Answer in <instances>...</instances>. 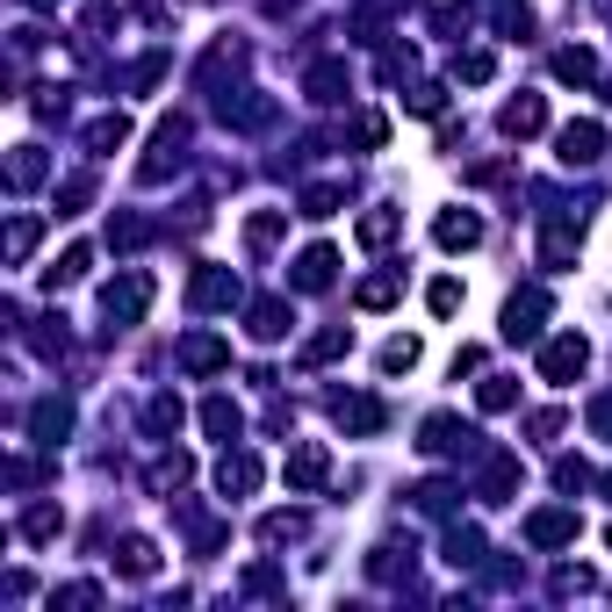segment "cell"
<instances>
[{
  "label": "cell",
  "mask_w": 612,
  "mask_h": 612,
  "mask_svg": "<svg viewBox=\"0 0 612 612\" xmlns=\"http://www.w3.org/2000/svg\"><path fill=\"white\" fill-rule=\"evenodd\" d=\"M144 303H152V274H122V281H108V289H102L108 325H138Z\"/></svg>",
  "instance_id": "cell-1"
},
{
  "label": "cell",
  "mask_w": 612,
  "mask_h": 612,
  "mask_svg": "<svg viewBox=\"0 0 612 612\" xmlns=\"http://www.w3.org/2000/svg\"><path fill=\"white\" fill-rule=\"evenodd\" d=\"M584 361H591V346H584V339L577 332H562V339H548V346H541V382H577V375H584Z\"/></svg>",
  "instance_id": "cell-2"
},
{
  "label": "cell",
  "mask_w": 612,
  "mask_h": 612,
  "mask_svg": "<svg viewBox=\"0 0 612 612\" xmlns=\"http://www.w3.org/2000/svg\"><path fill=\"white\" fill-rule=\"evenodd\" d=\"M598 152H605V130H598V122H562V138H555L562 166H598Z\"/></svg>",
  "instance_id": "cell-3"
},
{
  "label": "cell",
  "mask_w": 612,
  "mask_h": 612,
  "mask_svg": "<svg viewBox=\"0 0 612 612\" xmlns=\"http://www.w3.org/2000/svg\"><path fill=\"white\" fill-rule=\"evenodd\" d=\"M541 317H548V296L541 289H526V296L505 303V339L511 346H526V339H541Z\"/></svg>",
  "instance_id": "cell-4"
},
{
  "label": "cell",
  "mask_w": 612,
  "mask_h": 612,
  "mask_svg": "<svg viewBox=\"0 0 612 612\" xmlns=\"http://www.w3.org/2000/svg\"><path fill=\"white\" fill-rule=\"evenodd\" d=\"M180 144H188V122L180 116H166L158 122V138H152V158H144V180H166L180 166Z\"/></svg>",
  "instance_id": "cell-5"
},
{
  "label": "cell",
  "mask_w": 612,
  "mask_h": 612,
  "mask_svg": "<svg viewBox=\"0 0 612 612\" xmlns=\"http://www.w3.org/2000/svg\"><path fill=\"white\" fill-rule=\"evenodd\" d=\"M419 447H425V455H469L475 433H469L461 419H447V411H439V419H425V425H419Z\"/></svg>",
  "instance_id": "cell-6"
},
{
  "label": "cell",
  "mask_w": 612,
  "mask_h": 612,
  "mask_svg": "<svg viewBox=\"0 0 612 612\" xmlns=\"http://www.w3.org/2000/svg\"><path fill=\"white\" fill-rule=\"evenodd\" d=\"M433 238H439V252H469V245H483V216L475 210H447L433 224Z\"/></svg>",
  "instance_id": "cell-7"
},
{
  "label": "cell",
  "mask_w": 612,
  "mask_h": 612,
  "mask_svg": "<svg viewBox=\"0 0 612 612\" xmlns=\"http://www.w3.org/2000/svg\"><path fill=\"white\" fill-rule=\"evenodd\" d=\"M526 541H533V548H562V541H577V511H562V505L533 511V519H526Z\"/></svg>",
  "instance_id": "cell-8"
},
{
  "label": "cell",
  "mask_w": 612,
  "mask_h": 612,
  "mask_svg": "<svg viewBox=\"0 0 612 612\" xmlns=\"http://www.w3.org/2000/svg\"><path fill=\"white\" fill-rule=\"evenodd\" d=\"M332 274H339V252H332V245H310V252L296 260V289H303V296H325V289H332Z\"/></svg>",
  "instance_id": "cell-9"
},
{
  "label": "cell",
  "mask_w": 612,
  "mask_h": 612,
  "mask_svg": "<svg viewBox=\"0 0 612 612\" xmlns=\"http://www.w3.org/2000/svg\"><path fill=\"white\" fill-rule=\"evenodd\" d=\"M325 475H332V455H325L317 439H303L296 455H289V490H317Z\"/></svg>",
  "instance_id": "cell-10"
},
{
  "label": "cell",
  "mask_w": 612,
  "mask_h": 612,
  "mask_svg": "<svg viewBox=\"0 0 612 612\" xmlns=\"http://www.w3.org/2000/svg\"><path fill=\"white\" fill-rule=\"evenodd\" d=\"M224 303H238V274L231 267H202L195 274V310H224Z\"/></svg>",
  "instance_id": "cell-11"
},
{
  "label": "cell",
  "mask_w": 612,
  "mask_h": 612,
  "mask_svg": "<svg viewBox=\"0 0 612 612\" xmlns=\"http://www.w3.org/2000/svg\"><path fill=\"white\" fill-rule=\"evenodd\" d=\"M541 122H548V102H541V94H519V102H505L497 130H505V138H533Z\"/></svg>",
  "instance_id": "cell-12"
},
{
  "label": "cell",
  "mask_w": 612,
  "mask_h": 612,
  "mask_svg": "<svg viewBox=\"0 0 612 612\" xmlns=\"http://www.w3.org/2000/svg\"><path fill=\"white\" fill-rule=\"evenodd\" d=\"M224 361H231V346H224L216 332H195L188 346H180V367H188V375H216Z\"/></svg>",
  "instance_id": "cell-13"
},
{
  "label": "cell",
  "mask_w": 612,
  "mask_h": 612,
  "mask_svg": "<svg viewBox=\"0 0 612 612\" xmlns=\"http://www.w3.org/2000/svg\"><path fill=\"white\" fill-rule=\"evenodd\" d=\"M216 490H224V497L260 490V461H252V455H224V461H216Z\"/></svg>",
  "instance_id": "cell-14"
},
{
  "label": "cell",
  "mask_w": 612,
  "mask_h": 612,
  "mask_svg": "<svg viewBox=\"0 0 612 612\" xmlns=\"http://www.w3.org/2000/svg\"><path fill=\"white\" fill-rule=\"evenodd\" d=\"M238 425H245V411H238L231 397H210V403H202V433H210V439H224V447H231V439H238Z\"/></svg>",
  "instance_id": "cell-15"
},
{
  "label": "cell",
  "mask_w": 612,
  "mask_h": 612,
  "mask_svg": "<svg viewBox=\"0 0 612 612\" xmlns=\"http://www.w3.org/2000/svg\"><path fill=\"white\" fill-rule=\"evenodd\" d=\"M332 411H339L346 433H382V403H375V397H339Z\"/></svg>",
  "instance_id": "cell-16"
},
{
  "label": "cell",
  "mask_w": 612,
  "mask_h": 612,
  "mask_svg": "<svg viewBox=\"0 0 612 612\" xmlns=\"http://www.w3.org/2000/svg\"><path fill=\"white\" fill-rule=\"evenodd\" d=\"M66 425H72V403H66V397H44V403H36V419H30V433L44 439V447H58V433H66Z\"/></svg>",
  "instance_id": "cell-17"
},
{
  "label": "cell",
  "mask_w": 612,
  "mask_h": 612,
  "mask_svg": "<svg viewBox=\"0 0 612 612\" xmlns=\"http://www.w3.org/2000/svg\"><path fill=\"white\" fill-rule=\"evenodd\" d=\"M87 267H94V252H87V245H72L66 260H58L51 274H44V289H51V296H58V289H72V281H87Z\"/></svg>",
  "instance_id": "cell-18"
},
{
  "label": "cell",
  "mask_w": 612,
  "mask_h": 612,
  "mask_svg": "<svg viewBox=\"0 0 612 612\" xmlns=\"http://www.w3.org/2000/svg\"><path fill=\"white\" fill-rule=\"evenodd\" d=\"M116 569H122V577H152V569H158V548L130 533V541H122V555H116Z\"/></svg>",
  "instance_id": "cell-19"
},
{
  "label": "cell",
  "mask_w": 612,
  "mask_h": 612,
  "mask_svg": "<svg viewBox=\"0 0 612 612\" xmlns=\"http://www.w3.org/2000/svg\"><path fill=\"white\" fill-rule=\"evenodd\" d=\"M36 238H44V216H15V224H8V260H30L36 252Z\"/></svg>",
  "instance_id": "cell-20"
},
{
  "label": "cell",
  "mask_w": 612,
  "mask_h": 612,
  "mask_svg": "<svg viewBox=\"0 0 612 612\" xmlns=\"http://www.w3.org/2000/svg\"><path fill=\"white\" fill-rule=\"evenodd\" d=\"M397 296H403L397 274H367V281H361V310H389Z\"/></svg>",
  "instance_id": "cell-21"
},
{
  "label": "cell",
  "mask_w": 612,
  "mask_h": 612,
  "mask_svg": "<svg viewBox=\"0 0 612 612\" xmlns=\"http://www.w3.org/2000/svg\"><path fill=\"white\" fill-rule=\"evenodd\" d=\"M555 80H569V87H584V80H598V58L584 51V44H577V51H562V58H555Z\"/></svg>",
  "instance_id": "cell-22"
},
{
  "label": "cell",
  "mask_w": 612,
  "mask_h": 612,
  "mask_svg": "<svg viewBox=\"0 0 612 612\" xmlns=\"http://www.w3.org/2000/svg\"><path fill=\"white\" fill-rule=\"evenodd\" d=\"M346 346H353V332H346V325H332V332H317L310 346H303V361H310V367H317V361H339Z\"/></svg>",
  "instance_id": "cell-23"
},
{
  "label": "cell",
  "mask_w": 612,
  "mask_h": 612,
  "mask_svg": "<svg viewBox=\"0 0 612 612\" xmlns=\"http://www.w3.org/2000/svg\"><path fill=\"white\" fill-rule=\"evenodd\" d=\"M397 231H403L397 210H367V216H361V245H389Z\"/></svg>",
  "instance_id": "cell-24"
},
{
  "label": "cell",
  "mask_w": 612,
  "mask_h": 612,
  "mask_svg": "<svg viewBox=\"0 0 612 612\" xmlns=\"http://www.w3.org/2000/svg\"><path fill=\"white\" fill-rule=\"evenodd\" d=\"M511 483H519V461H511V455H497V461H490V475H483V497L497 505V497H505Z\"/></svg>",
  "instance_id": "cell-25"
},
{
  "label": "cell",
  "mask_w": 612,
  "mask_h": 612,
  "mask_svg": "<svg viewBox=\"0 0 612 612\" xmlns=\"http://www.w3.org/2000/svg\"><path fill=\"white\" fill-rule=\"evenodd\" d=\"M339 87H346V66H339V58L310 72V102H339Z\"/></svg>",
  "instance_id": "cell-26"
},
{
  "label": "cell",
  "mask_w": 612,
  "mask_h": 612,
  "mask_svg": "<svg viewBox=\"0 0 612 612\" xmlns=\"http://www.w3.org/2000/svg\"><path fill=\"white\" fill-rule=\"evenodd\" d=\"M289 332V310L281 303H252V339H281Z\"/></svg>",
  "instance_id": "cell-27"
},
{
  "label": "cell",
  "mask_w": 612,
  "mask_h": 612,
  "mask_svg": "<svg viewBox=\"0 0 612 612\" xmlns=\"http://www.w3.org/2000/svg\"><path fill=\"white\" fill-rule=\"evenodd\" d=\"M87 144H94V152H116V144H130V122H122V116H102V122L87 130Z\"/></svg>",
  "instance_id": "cell-28"
},
{
  "label": "cell",
  "mask_w": 612,
  "mask_h": 612,
  "mask_svg": "<svg viewBox=\"0 0 612 612\" xmlns=\"http://www.w3.org/2000/svg\"><path fill=\"white\" fill-rule=\"evenodd\" d=\"M8 180H15V188H36V180H44V152H36V144H22L15 166H8Z\"/></svg>",
  "instance_id": "cell-29"
},
{
  "label": "cell",
  "mask_w": 612,
  "mask_h": 612,
  "mask_svg": "<svg viewBox=\"0 0 612 612\" xmlns=\"http://www.w3.org/2000/svg\"><path fill=\"white\" fill-rule=\"evenodd\" d=\"M87 195H94V180H87V174H72L66 188H58V216H80V210H87Z\"/></svg>",
  "instance_id": "cell-30"
},
{
  "label": "cell",
  "mask_w": 612,
  "mask_h": 612,
  "mask_svg": "<svg viewBox=\"0 0 612 612\" xmlns=\"http://www.w3.org/2000/svg\"><path fill=\"white\" fill-rule=\"evenodd\" d=\"M475 403H483V411H511V403H519V389H511L505 375H490V382L475 389Z\"/></svg>",
  "instance_id": "cell-31"
},
{
  "label": "cell",
  "mask_w": 612,
  "mask_h": 612,
  "mask_svg": "<svg viewBox=\"0 0 612 612\" xmlns=\"http://www.w3.org/2000/svg\"><path fill=\"white\" fill-rule=\"evenodd\" d=\"M403 367H419V339H389L382 346V375H403Z\"/></svg>",
  "instance_id": "cell-32"
},
{
  "label": "cell",
  "mask_w": 612,
  "mask_h": 612,
  "mask_svg": "<svg viewBox=\"0 0 612 612\" xmlns=\"http://www.w3.org/2000/svg\"><path fill=\"white\" fill-rule=\"evenodd\" d=\"M455 72L469 80V87H483L490 72H497V58H490V51H461V58H455Z\"/></svg>",
  "instance_id": "cell-33"
},
{
  "label": "cell",
  "mask_w": 612,
  "mask_h": 612,
  "mask_svg": "<svg viewBox=\"0 0 612 612\" xmlns=\"http://www.w3.org/2000/svg\"><path fill=\"white\" fill-rule=\"evenodd\" d=\"M425 303H433V317H455V310H461V281H433V289H425Z\"/></svg>",
  "instance_id": "cell-34"
},
{
  "label": "cell",
  "mask_w": 612,
  "mask_h": 612,
  "mask_svg": "<svg viewBox=\"0 0 612 612\" xmlns=\"http://www.w3.org/2000/svg\"><path fill=\"white\" fill-rule=\"evenodd\" d=\"M144 425H152V433H180V403H174V397H152Z\"/></svg>",
  "instance_id": "cell-35"
},
{
  "label": "cell",
  "mask_w": 612,
  "mask_h": 612,
  "mask_svg": "<svg viewBox=\"0 0 612 612\" xmlns=\"http://www.w3.org/2000/svg\"><path fill=\"white\" fill-rule=\"evenodd\" d=\"M475 555H483V533H461L455 526V533H447V562H475Z\"/></svg>",
  "instance_id": "cell-36"
},
{
  "label": "cell",
  "mask_w": 612,
  "mask_h": 612,
  "mask_svg": "<svg viewBox=\"0 0 612 612\" xmlns=\"http://www.w3.org/2000/svg\"><path fill=\"white\" fill-rule=\"evenodd\" d=\"M22 533H30V541H51V533H58V511H51V505H36L30 519H22Z\"/></svg>",
  "instance_id": "cell-37"
},
{
  "label": "cell",
  "mask_w": 612,
  "mask_h": 612,
  "mask_svg": "<svg viewBox=\"0 0 612 612\" xmlns=\"http://www.w3.org/2000/svg\"><path fill=\"white\" fill-rule=\"evenodd\" d=\"M245 238H252V245H274V238H281V210L252 216V224H245Z\"/></svg>",
  "instance_id": "cell-38"
},
{
  "label": "cell",
  "mask_w": 612,
  "mask_h": 612,
  "mask_svg": "<svg viewBox=\"0 0 612 612\" xmlns=\"http://www.w3.org/2000/svg\"><path fill=\"white\" fill-rule=\"evenodd\" d=\"M382 138H389V122H382V116H361V122H353V144H367V152H375Z\"/></svg>",
  "instance_id": "cell-39"
},
{
  "label": "cell",
  "mask_w": 612,
  "mask_h": 612,
  "mask_svg": "<svg viewBox=\"0 0 612 612\" xmlns=\"http://www.w3.org/2000/svg\"><path fill=\"white\" fill-rule=\"evenodd\" d=\"M411 108H419V116H439V108H447V94H439V87H419V94H411Z\"/></svg>",
  "instance_id": "cell-40"
},
{
  "label": "cell",
  "mask_w": 612,
  "mask_h": 612,
  "mask_svg": "<svg viewBox=\"0 0 612 612\" xmlns=\"http://www.w3.org/2000/svg\"><path fill=\"white\" fill-rule=\"evenodd\" d=\"M591 425H598V433L612 439V397H598V403H591Z\"/></svg>",
  "instance_id": "cell-41"
},
{
  "label": "cell",
  "mask_w": 612,
  "mask_h": 612,
  "mask_svg": "<svg viewBox=\"0 0 612 612\" xmlns=\"http://www.w3.org/2000/svg\"><path fill=\"white\" fill-rule=\"evenodd\" d=\"M605 102H612V80H605Z\"/></svg>",
  "instance_id": "cell-42"
},
{
  "label": "cell",
  "mask_w": 612,
  "mask_h": 612,
  "mask_svg": "<svg viewBox=\"0 0 612 612\" xmlns=\"http://www.w3.org/2000/svg\"><path fill=\"white\" fill-rule=\"evenodd\" d=\"M605 541H612V533H605Z\"/></svg>",
  "instance_id": "cell-43"
}]
</instances>
